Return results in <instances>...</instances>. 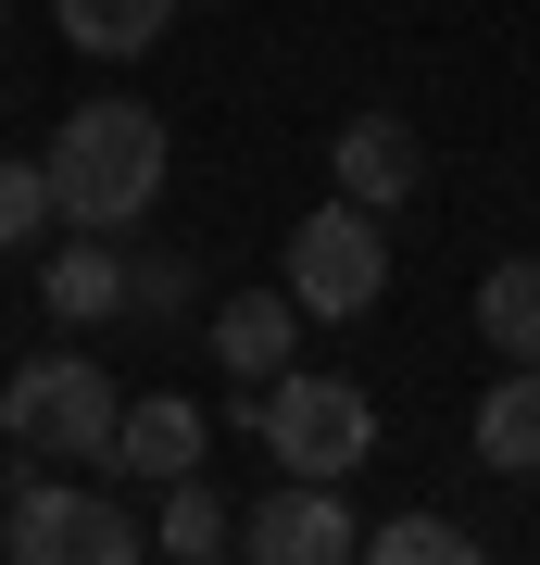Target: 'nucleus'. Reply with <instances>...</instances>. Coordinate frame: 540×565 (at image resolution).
I'll return each instance as SVG.
<instances>
[{
  "label": "nucleus",
  "instance_id": "obj_1",
  "mask_svg": "<svg viewBox=\"0 0 540 565\" xmlns=\"http://www.w3.org/2000/svg\"><path fill=\"white\" fill-rule=\"evenodd\" d=\"M51 214L63 226H139L151 202H163V114H139V102H76L51 126Z\"/></svg>",
  "mask_w": 540,
  "mask_h": 565
},
{
  "label": "nucleus",
  "instance_id": "obj_2",
  "mask_svg": "<svg viewBox=\"0 0 540 565\" xmlns=\"http://www.w3.org/2000/svg\"><path fill=\"white\" fill-rule=\"evenodd\" d=\"M114 427H126L114 377L76 364V352H39V364L0 377V440H13L25 465H114Z\"/></svg>",
  "mask_w": 540,
  "mask_h": 565
},
{
  "label": "nucleus",
  "instance_id": "obj_3",
  "mask_svg": "<svg viewBox=\"0 0 540 565\" xmlns=\"http://www.w3.org/2000/svg\"><path fill=\"white\" fill-rule=\"evenodd\" d=\"M264 452H277V478H352L364 452H378V403H364L352 377H264Z\"/></svg>",
  "mask_w": 540,
  "mask_h": 565
},
{
  "label": "nucleus",
  "instance_id": "obj_4",
  "mask_svg": "<svg viewBox=\"0 0 540 565\" xmlns=\"http://www.w3.org/2000/svg\"><path fill=\"white\" fill-rule=\"evenodd\" d=\"M0 553L13 565H139L151 527L114 515V490H76V478H25L13 515H0Z\"/></svg>",
  "mask_w": 540,
  "mask_h": 565
},
{
  "label": "nucleus",
  "instance_id": "obj_5",
  "mask_svg": "<svg viewBox=\"0 0 540 565\" xmlns=\"http://www.w3.org/2000/svg\"><path fill=\"white\" fill-rule=\"evenodd\" d=\"M390 289V252H378V214L364 202H315L289 226V302L301 315H364Z\"/></svg>",
  "mask_w": 540,
  "mask_h": 565
},
{
  "label": "nucleus",
  "instance_id": "obj_6",
  "mask_svg": "<svg viewBox=\"0 0 540 565\" xmlns=\"http://www.w3.org/2000/svg\"><path fill=\"white\" fill-rule=\"evenodd\" d=\"M240 541H252L264 565H340V553H364V527L340 515V478H277V490L252 503Z\"/></svg>",
  "mask_w": 540,
  "mask_h": 565
},
{
  "label": "nucleus",
  "instance_id": "obj_7",
  "mask_svg": "<svg viewBox=\"0 0 540 565\" xmlns=\"http://www.w3.org/2000/svg\"><path fill=\"white\" fill-rule=\"evenodd\" d=\"M327 177H340V202H364V214H402L427 189V139L402 114H352L340 139H327Z\"/></svg>",
  "mask_w": 540,
  "mask_h": 565
},
{
  "label": "nucleus",
  "instance_id": "obj_8",
  "mask_svg": "<svg viewBox=\"0 0 540 565\" xmlns=\"http://www.w3.org/2000/svg\"><path fill=\"white\" fill-rule=\"evenodd\" d=\"M301 364V302L289 289H240V302H214V377H289Z\"/></svg>",
  "mask_w": 540,
  "mask_h": 565
},
{
  "label": "nucleus",
  "instance_id": "obj_9",
  "mask_svg": "<svg viewBox=\"0 0 540 565\" xmlns=\"http://www.w3.org/2000/svg\"><path fill=\"white\" fill-rule=\"evenodd\" d=\"M114 465H126V478H189V465H201V403H177V390H163V403H126Z\"/></svg>",
  "mask_w": 540,
  "mask_h": 565
},
{
  "label": "nucleus",
  "instance_id": "obj_10",
  "mask_svg": "<svg viewBox=\"0 0 540 565\" xmlns=\"http://www.w3.org/2000/svg\"><path fill=\"white\" fill-rule=\"evenodd\" d=\"M51 315L63 327H100V315H126V264L114 252H100V226H76V252H51Z\"/></svg>",
  "mask_w": 540,
  "mask_h": 565
},
{
  "label": "nucleus",
  "instance_id": "obj_11",
  "mask_svg": "<svg viewBox=\"0 0 540 565\" xmlns=\"http://www.w3.org/2000/svg\"><path fill=\"white\" fill-rule=\"evenodd\" d=\"M63 13V39L76 51H100V63H139L163 25H177V0H51Z\"/></svg>",
  "mask_w": 540,
  "mask_h": 565
},
{
  "label": "nucleus",
  "instance_id": "obj_12",
  "mask_svg": "<svg viewBox=\"0 0 540 565\" xmlns=\"http://www.w3.org/2000/svg\"><path fill=\"white\" fill-rule=\"evenodd\" d=\"M478 465H502V478H540V364H516V377L478 403Z\"/></svg>",
  "mask_w": 540,
  "mask_h": 565
},
{
  "label": "nucleus",
  "instance_id": "obj_13",
  "mask_svg": "<svg viewBox=\"0 0 540 565\" xmlns=\"http://www.w3.org/2000/svg\"><path fill=\"white\" fill-rule=\"evenodd\" d=\"M478 327H490L502 364H540V252H516V264L478 277Z\"/></svg>",
  "mask_w": 540,
  "mask_h": 565
},
{
  "label": "nucleus",
  "instance_id": "obj_14",
  "mask_svg": "<svg viewBox=\"0 0 540 565\" xmlns=\"http://www.w3.org/2000/svg\"><path fill=\"white\" fill-rule=\"evenodd\" d=\"M151 541L177 553V565H201V553H226V541H240V527H226V503H214V478H201V465H189V478H163V527H151Z\"/></svg>",
  "mask_w": 540,
  "mask_h": 565
},
{
  "label": "nucleus",
  "instance_id": "obj_15",
  "mask_svg": "<svg viewBox=\"0 0 540 565\" xmlns=\"http://www.w3.org/2000/svg\"><path fill=\"white\" fill-rule=\"evenodd\" d=\"M364 553H378V565H465L478 541H465L453 515H390V527H364Z\"/></svg>",
  "mask_w": 540,
  "mask_h": 565
},
{
  "label": "nucleus",
  "instance_id": "obj_16",
  "mask_svg": "<svg viewBox=\"0 0 540 565\" xmlns=\"http://www.w3.org/2000/svg\"><path fill=\"white\" fill-rule=\"evenodd\" d=\"M51 226V163H0V252H25Z\"/></svg>",
  "mask_w": 540,
  "mask_h": 565
},
{
  "label": "nucleus",
  "instance_id": "obj_17",
  "mask_svg": "<svg viewBox=\"0 0 540 565\" xmlns=\"http://www.w3.org/2000/svg\"><path fill=\"white\" fill-rule=\"evenodd\" d=\"M126 315H189V264H126Z\"/></svg>",
  "mask_w": 540,
  "mask_h": 565
},
{
  "label": "nucleus",
  "instance_id": "obj_18",
  "mask_svg": "<svg viewBox=\"0 0 540 565\" xmlns=\"http://www.w3.org/2000/svg\"><path fill=\"white\" fill-rule=\"evenodd\" d=\"M0 13H13V0H0Z\"/></svg>",
  "mask_w": 540,
  "mask_h": 565
}]
</instances>
